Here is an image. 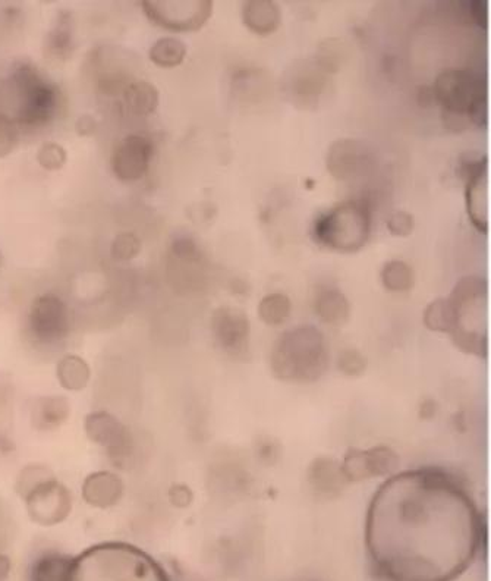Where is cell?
<instances>
[{
    "instance_id": "obj_30",
    "label": "cell",
    "mask_w": 491,
    "mask_h": 581,
    "mask_svg": "<svg viewBox=\"0 0 491 581\" xmlns=\"http://www.w3.org/2000/svg\"><path fill=\"white\" fill-rule=\"evenodd\" d=\"M424 325L430 331L449 334L450 329V307L448 298H439L428 304L424 312Z\"/></svg>"
},
{
    "instance_id": "obj_20",
    "label": "cell",
    "mask_w": 491,
    "mask_h": 581,
    "mask_svg": "<svg viewBox=\"0 0 491 581\" xmlns=\"http://www.w3.org/2000/svg\"><path fill=\"white\" fill-rule=\"evenodd\" d=\"M74 558L56 551L37 555L28 567V581H68Z\"/></svg>"
},
{
    "instance_id": "obj_12",
    "label": "cell",
    "mask_w": 491,
    "mask_h": 581,
    "mask_svg": "<svg viewBox=\"0 0 491 581\" xmlns=\"http://www.w3.org/2000/svg\"><path fill=\"white\" fill-rule=\"evenodd\" d=\"M154 157V143L143 134H129L113 147L110 168L122 182H135L149 172Z\"/></svg>"
},
{
    "instance_id": "obj_7",
    "label": "cell",
    "mask_w": 491,
    "mask_h": 581,
    "mask_svg": "<svg viewBox=\"0 0 491 581\" xmlns=\"http://www.w3.org/2000/svg\"><path fill=\"white\" fill-rule=\"evenodd\" d=\"M371 232L370 207L364 202H345L323 213L314 224L313 235L321 246L338 253H357Z\"/></svg>"
},
{
    "instance_id": "obj_26",
    "label": "cell",
    "mask_w": 491,
    "mask_h": 581,
    "mask_svg": "<svg viewBox=\"0 0 491 581\" xmlns=\"http://www.w3.org/2000/svg\"><path fill=\"white\" fill-rule=\"evenodd\" d=\"M149 58L156 67L176 68L187 58V46L175 37H162L151 46Z\"/></svg>"
},
{
    "instance_id": "obj_9",
    "label": "cell",
    "mask_w": 491,
    "mask_h": 581,
    "mask_svg": "<svg viewBox=\"0 0 491 581\" xmlns=\"http://www.w3.org/2000/svg\"><path fill=\"white\" fill-rule=\"evenodd\" d=\"M71 312L59 295L47 292L39 295L28 310V334L39 345L55 347L71 332Z\"/></svg>"
},
{
    "instance_id": "obj_33",
    "label": "cell",
    "mask_w": 491,
    "mask_h": 581,
    "mask_svg": "<svg viewBox=\"0 0 491 581\" xmlns=\"http://www.w3.org/2000/svg\"><path fill=\"white\" fill-rule=\"evenodd\" d=\"M414 228V216L411 213L405 212V210H396L387 219V229L395 237H408V235L414 232Z\"/></svg>"
},
{
    "instance_id": "obj_37",
    "label": "cell",
    "mask_w": 491,
    "mask_h": 581,
    "mask_svg": "<svg viewBox=\"0 0 491 581\" xmlns=\"http://www.w3.org/2000/svg\"><path fill=\"white\" fill-rule=\"evenodd\" d=\"M96 130V121L90 115L81 116L77 121V133L80 135H91Z\"/></svg>"
},
{
    "instance_id": "obj_2",
    "label": "cell",
    "mask_w": 491,
    "mask_h": 581,
    "mask_svg": "<svg viewBox=\"0 0 491 581\" xmlns=\"http://www.w3.org/2000/svg\"><path fill=\"white\" fill-rule=\"evenodd\" d=\"M62 109V93L31 62H15L0 80V113L15 127L49 125Z\"/></svg>"
},
{
    "instance_id": "obj_40",
    "label": "cell",
    "mask_w": 491,
    "mask_h": 581,
    "mask_svg": "<svg viewBox=\"0 0 491 581\" xmlns=\"http://www.w3.org/2000/svg\"><path fill=\"white\" fill-rule=\"evenodd\" d=\"M0 526H2V508H0Z\"/></svg>"
},
{
    "instance_id": "obj_39",
    "label": "cell",
    "mask_w": 491,
    "mask_h": 581,
    "mask_svg": "<svg viewBox=\"0 0 491 581\" xmlns=\"http://www.w3.org/2000/svg\"><path fill=\"white\" fill-rule=\"evenodd\" d=\"M2 263H3V257H2V253H0V268H2Z\"/></svg>"
},
{
    "instance_id": "obj_13",
    "label": "cell",
    "mask_w": 491,
    "mask_h": 581,
    "mask_svg": "<svg viewBox=\"0 0 491 581\" xmlns=\"http://www.w3.org/2000/svg\"><path fill=\"white\" fill-rule=\"evenodd\" d=\"M86 433L93 444L105 449L116 466H124L131 455V433L121 420L107 411H93L86 417Z\"/></svg>"
},
{
    "instance_id": "obj_21",
    "label": "cell",
    "mask_w": 491,
    "mask_h": 581,
    "mask_svg": "<svg viewBox=\"0 0 491 581\" xmlns=\"http://www.w3.org/2000/svg\"><path fill=\"white\" fill-rule=\"evenodd\" d=\"M74 50V23L71 14L61 12L44 40V55L53 61H65Z\"/></svg>"
},
{
    "instance_id": "obj_23",
    "label": "cell",
    "mask_w": 491,
    "mask_h": 581,
    "mask_svg": "<svg viewBox=\"0 0 491 581\" xmlns=\"http://www.w3.org/2000/svg\"><path fill=\"white\" fill-rule=\"evenodd\" d=\"M71 413L68 400L64 397H42L31 408V422L37 430H53L64 425Z\"/></svg>"
},
{
    "instance_id": "obj_11",
    "label": "cell",
    "mask_w": 491,
    "mask_h": 581,
    "mask_svg": "<svg viewBox=\"0 0 491 581\" xmlns=\"http://www.w3.org/2000/svg\"><path fill=\"white\" fill-rule=\"evenodd\" d=\"M326 166L336 181L358 182L376 171V156L364 141L339 138L329 147Z\"/></svg>"
},
{
    "instance_id": "obj_14",
    "label": "cell",
    "mask_w": 491,
    "mask_h": 581,
    "mask_svg": "<svg viewBox=\"0 0 491 581\" xmlns=\"http://www.w3.org/2000/svg\"><path fill=\"white\" fill-rule=\"evenodd\" d=\"M24 501L31 520L44 527L62 523L72 510L71 493L56 479L34 489Z\"/></svg>"
},
{
    "instance_id": "obj_31",
    "label": "cell",
    "mask_w": 491,
    "mask_h": 581,
    "mask_svg": "<svg viewBox=\"0 0 491 581\" xmlns=\"http://www.w3.org/2000/svg\"><path fill=\"white\" fill-rule=\"evenodd\" d=\"M141 241L132 232H122L110 246V256L116 262H129L140 254Z\"/></svg>"
},
{
    "instance_id": "obj_38",
    "label": "cell",
    "mask_w": 491,
    "mask_h": 581,
    "mask_svg": "<svg viewBox=\"0 0 491 581\" xmlns=\"http://www.w3.org/2000/svg\"><path fill=\"white\" fill-rule=\"evenodd\" d=\"M11 559L6 557L5 554L0 552V581H6L9 579V574H11Z\"/></svg>"
},
{
    "instance_id": "obj_25",
    "label": "cell",
    "mask_w": 491,
    "mask_h": 581,
    "mask_svg": "<svg viewBox=\"0 0 491 581\" xmlns=\"http://www.w3.org/2000/svg\"><path fill=\"white\" fill-rule=\"evenodd\" d=\"M56 376L66 391H81L91 378L90 366L80 356H65L56 366Z\"/></svg>"
},
{
    "instance_id": "obj_6",
    "label": "cell",
    "mask_w": 491,
    "mask_h": 581,
    "mask_svg": "<svg viewBox=\"0 0 491 581\" xmlns=\"http://www.w3.org/2000/svg\"><path fill=\"white\" fill-rule=\"evenodd\" d=\"M329 354L326 339L314 326H298L285 332L272 353L276 376L285 380H314L326 370Z\"/></svg>"
},
{
    "instance_id": "obj_34",
    "label": "cell",
    "mask_w": 491,
    "mask_h": 581,
    "mask_svg": "<svg viewBox=\"0 0 491 581\" xmlns=\"http://www.w3.org/2000/svg\"><path fill=\"white\" fill-rule=\"evenodd\" d=\"M17 138L18 128L0 113V159L14 150Z\"/></svg>"
},
{
    "instance_id": "obj_15",
    "label": "cell",
    "mask_w": 491,
    "mask_h": 581,
    "mask_svg": "<svg viewBox=\"0 0 491 581\" xmlns=\"http://www.w3.org/2000/svg\"><path fill=\"white\" fill-rule=\"evenodd\" d=\"M398 464V455L387 447L371 448L368 451L352 449L346 454L341 470L345 479L360 482L371 477L392 474Z\"/></svg>"
},
{
    "instance_id": "obj_36",
    "label": "cell",
    "mask_w": 491,
    "mask_h": 581,
    "mask_svg": "<svg viewBox=\"0 0 491 581\" xmlns=\"http://www.w3.org/2000/svg\"><path fill=\"white\" fill-rule=\"evenodd\" d=\"M169 501H171L172 505H175V507L185 508L191 504V501H193V493H191V489H188L187 486L175 485L172 486L171 491H169Z\"/></svg>"
},
{
    "instance_id": "obj_27",
    "label": "cell",
    "mask_w": 491,
    "mask_h": 581,
    "mask_svg": "<svg viewBox=\"0 0 491 581\" xmlns=\"http://www.w3.org/2000/svg\"><path fill=\"white\" fill-rule=\"evenodd\" d=\"M291 310V300L280 292L266 295L258 306L261 320L270 326H279L285 323L291 316Z\"/></svg>"
},
{
    "instance_id": "obj_1",
    "label": "cell",
    "mask_w": 491,
    "mask_h": 581,
    "mask_svg": "<svg viewBox=\"0 0 491 581\" xmlns=\"http://www.w3.org/2000/svg\"><path fill=\"white\" fill-rule=\"evenodd\" d=\"M483 537L471 493L436 467L390 476L365 520L368 557L386 581H455L471 567Z\"/></svg>"
},
{
    "instance_id": "obj_19",
    "label": "cell",
    "mask_w": 491,
    "mask_h": 581,
    "mask_svg": "<svg viewBox=\"0 0 491 581\" xmlns=\"http://www.w3.org/2000/svg\"><path fill=\"white\" fill-rule=\"evenodd\" d=\"M242 23L257 36H269L282 24V11L273 0H248L242 6Z\"/></svg>"
},
{
    "instance_id": "obj_28",
    "label": "cell",
    "mask_w": 491,
    "mask_h": 581,
    "mask_svg": "<svg viewBox=\"0 0 491 581\" xmlns=\"http://www.w3.org/2000/svg\"><path fill=\"white\" fill-rule=\"evenodd\" d=\"M380 276L387 291L406 292L414 287V270L402 260L387 262Z\"/></svg>"
},
{
    "instance_id": "obj_16",
    "label": "cell",
    "mask_w": 491,
    "mask_h": 581,
    "mask_svg": "<svg viewBox=\"0 0 491 581\" xmlns=\"http://www.w3.org/2000/svg\"><path fill=\"white\" fill-rule=\"evenodd\" d=\"M329 69L314 62H302L289 69L286 75V90L291 99L302 108H313L329 86Z\"/></svg>"
},
{
    "instance_id": "obj_32",
    "label": "cell",
    "mask_w": 491,
    "mask_h": 581,
    "mask_svg": "<svg viewBox=\"0 0 491 581\" xmlns=\"http://www.w3.org/2000/svg\"><path fill=\"white\" fill-rule=\"evenodd\" d=\"M66 160H68V153L61 144L55 141H46L37 152V162L46 171H61Z\"/></svg>"
},
{
    "instance_id": "obj_10",
    "label": "cell",
    "mask_w": 491,
    "mask_h": 581,
    "mask_svg": "<svg viewBox=\"0 0 491 581\" xmlns=\"http://www.w3.org/2000/svg\"><path fill=\"white\" fill-rule=\"evenodd\" d=\"M459 175L465 181V206L468 218L481 234L489 232V160L487 156L468 155L459 162Z\"/></svg>"
},
{
    "instance_id": "obj_29",
    "label": "cell",
    "mask_w": 491,
    "mask_h": 581,
    "mask_svg": "<svg viewBox=\"0 0 491 581\" xmlns=\"http://www.w3.org/2000/svg\"><path fill=\"white\" fill-rule=\"evenodd\" d=\"M52 479H56V477L50 469L34 464V466H27L25 469H22L20 476H18L15 489H17L18 495L22 499H25L34 489L39 488L40 485Z\"/></svg>"
},
{
    "instance_id": "obj_4",
    "label": "cell",
    "mask_w": 491,
    "mask_h": 581,
    "mask_svg": "<svg viewBox=\"0 0 491 581\" xmlns=\"http://www.w3.org/2000/svg\"><path fill=\"white\" fill-rule=\"evenodd\" d=\"M433 97L442 108V122L450 133L483 128L489 121V90L481 72L449 68L434 81Z\"/></svg>"
},
{
    "instance_id": "obj_5",
    "label": "cell",
    "mask_w": 491,
    "mask_h": 581,
    "mask_svg": "<svg viewBox=\"0 0 491 581\" xmlns=\"http://www.w3.org/2000/svg\"><path fill=\"white\" fill-rule=\"evenodd\" d=\"M487 281L481 276H464L448 297L449 335L464 353L487 356Z\"/></svg>"
},
{
    "instance_id": "obj_24",
    "label": "cell",
    "mask_w": 491,
    "mask_h": 581,
    "mask_svg": "<svg viewBox=\"0 0 491 581\" xmlns=\"http://www.w3.org/2000/svg\"><path fill=\"white\" fill-rule=\"evenodd\" d=\"M317 316L330 325H342L349 317V303L338 288H320L314 300Z\"/></svg>"
},
{
    "instance_id": "obj_35",
    "label": "cell",
    "mask_w": 491,
    "mask_h": 581,
    "mask_svg": "<svg viewBox=\"0 0 491 581\" xmlns=\"http://www.w3.org/2000/svg\"><path fill=\"white\" fill-rule=\"evenodd\" d=\"M464 5H467V12L472 23L477 24L478 27L486 28L487 17H489L487 15V3L477 0V2H465Z\"/></svg>"
},
{
    "instance_id": "obj_17",
    "label": "cell",
    "mask_w": 491,
    "mask_h": 581,
    "mask_svg": "<svg viewBox=\"0 0 491 581\" xmlns=\"http://www.w3.org/2000/svg\"><path fill=\"white\" fill-rule=\"evenodd\" d=\"M213 334L217 342L229 353H239L247 347L250 338V322L241 310L220 307L213 314Z\"/></svg>"
},
{
    "instance_id": "obj_8",
    "label": "cell",
    "mask_w": 491,
    "mask_h": 581,
    "mask_svg": "<svg viewBox=\"0 0 491 581\" xmlns=\"http://www.w3.org/2000/svg\"><path fill=\"white\" fill-rule=\"evenodd\" d=\"M144 14L156 27L172 33H193L213 14L212 0H144Z\"/></svg>"
},
{
    "instance_id": "obj_3",
    "label": "cell",
    "mask_w": 491,
    "mask_h": 581,
    "mask_svg": "<svg viewBox=\"0 0 491 581\" xmlns=\"http://www.w3.org/2000/svg\"><path fill=\"white\" fill-rule=\"evenodd\" d=\"M68 581H172L171 574L143 549L105 542L74 558Z\"/></svg>"
},
{
    "instance_id": "obj_18",
    "label": "cell",
    "mask_w": 491,
    "mask_h": 581,
    "mask_svg": "<svg viewBox=\"0 0 491 581\" xmlns=\"http://www.w3.org/2000/svg\"><path fill=\"white\" fill-rule=\"evenodd\" d=\"M124 495V483L110 471H97L90 474L83 483V498L94 508L115 507Z\"/></svg>"
},
{
    "instance_id": "obj_22",
    "label": "cell",
    "mask_w": 491,
    "mask_h": 581,
    "mask_svg": "<svg viewBox=\"0 0 491 581\" xmlns=\"http://www.w3.org/2000/svg\"><path fill=\"white\" fill-rule=\"evenodd\" d=\"M122 96H124V105L127 111L138 118L153 115L159 108V90L149 81H131L122 91Z\"/></svg>"
}]
</instances>
